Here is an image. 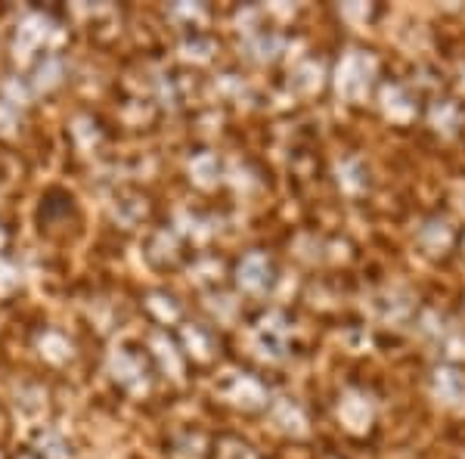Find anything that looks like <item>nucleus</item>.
I'll return each instance as SVG.
<instances>
[{
	"instance_id": "obj_2",
	"label": "nucleus",
	"mask_w": 465,
	"mask_h": 459,
	"mask_svg": "<svg viewBox=\"0 0 465 459\" xmlns=\"http://www.w3.org/2000/svg\"><path fill=\"white\" fill-rule=\"evenodd\" d=\"M19 459H35V456H32V454H22Z\"/></svg>"
},
{
	"instance_id": "obj_1",
	"label": "nucleus",
	"mask_w": 465,
	"mask_h": 459,
	"mask_svg": "<svg viewBox=\"0 0 465 459\" xmlns=\"http://www.w3.org/2000/svg\"><path fill=\"white\" fill-rule=\"evenodd\" d=\"M41 447H47V450H41L47 459H69V454H65V444L63 438H56V434H44L41 438Z\"/></svg>"
}]
</instances>
